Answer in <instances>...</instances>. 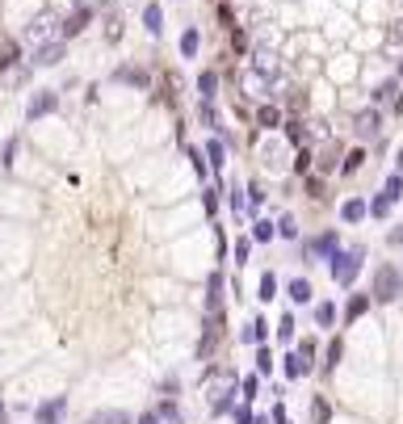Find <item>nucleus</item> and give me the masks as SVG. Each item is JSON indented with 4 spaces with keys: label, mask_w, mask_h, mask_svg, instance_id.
I'll return each mask as SVG.
<instances>
[{
    "label": "nucleus",
    "mask_w": 403,
    "mask_h": 424,
    "mask_svg": "<svg viewBox=\"0 0 403 424\" xmlns=\"http://www.w3.org/2000/svg\"><path fill=\"white\" fill-rule=\"evenodd\" d=\"M362 264H366V244H353V248H340L332 260H328V269H332V282L336 286H353L357 282V273H362Z\"/></svg>",
    "instance_id": "f257e3e1"
},
{
    "label": "nucleus",
    "mask_w": 403,
    "mask_h": 424,
    "mask_svg": "<svg viewBox=\"0 0 403 424\" xmlns=\"http://www.w3.org/2000/svg\"><path fill=\"white\" fill-rule=\"evenodd\" d=\"M370 298L382 302V307L403 298V269H399V264H378L374 282H370Z\"/></svg>",
    "instance_id": "f03ea898"
},
{
    "label": "nucleus",
    "mask_w": 403,
    "mask_h": 424,
    "mask_svg": "<svg viewBox=\"0 0 403 424\" xmlns=\"http://www.w3.org/2000/svg\"><path fill=\"white\" fill-rule=\"evenodd\" d=\"M336 252H340V235H336V231H324V235H315V240H307V244H302V260H307V264L332 260Z\"/></svg>",
    "instance_id": "7ed1b4c3"
},
{
    "label": "nucleus",
    "mask_w": 403,
    "mask_h": 424,
    "mask_svg": "<svg viewBox=\"0 0 403 424\" xmlns=\"http://www.w3.org/2000/svg\"><path fill=\"white\" fill-rule=\"evenodd\" d=\"M235 395H239V387H235V374H223V378H219V387H210L206 403H210V412H215V416H227V412L235 407Z\"/></svg>",
    "instance_id": "20e7f679"
},
{
    "label": "nucleus",
    "mask_w": 403,
    "mask_h": 424,
    "mask_svg": "<svg viewBox=\"0 0 403 424\" xmlns=\"http://www.w3.org/2000/svg\"><path fill=\"white\" fill-rule=\"evenodd\" d=\"M353 135H357V139H378L382 135V110H378V105L353 114Z\"/></svg>",
    "instance_id": "39448f33"
},
{
    "label": "nucleus",
    "mask_w": 403,
    "mask_h": 424,
    "mask_svg": "<svg viewBox=\"0 0 403 424\" xmlns=\"http://www.w3.org/2000/svg\"><path fill=\"white\" fill-rule=\"evenodd\" d=\"M55 110H59V93H55V88H38V93L30 97V105H26V118L38 122V118H46V114H55Z\"/></svg>",
    "instance_id": "423d86ee"
},
{
    "label": "nucleus",
    "mask_w": 403,
    "mask_h": 424,
    "mask_svg": "<svg viewBox=\"0 0 403 424\" xmlns=\"http://www.w3.org/2000/svg\"><path fill=\"white\" fill-rule=\"evenodd\" d=\"M215 340H223V311H206V328H202L197 357H210L215 353Z\"/></svg>",
    "instance_id": "0eeeda50"
},
{
    "label": "nucleus",
    "mask_w": 403,
    "mask_h": 424,
    "mask_svg": "<svg viewBox=\"0 0 403 424\" xmlns=\"http://www.w3.org/2000/svg\"><path fill=\"white\" fill-rule=\"evenodd\" d=\"M92 21V5H88V0H80V5L68 13V21L59 26V38L68 42V38H76V34H84V26Z\"/></svg>",
    "instance_id": "6e6552de"
},
{
    "label": "nucleus",
    "mask_w": 403,
    "mask_h": 424,
    "mask_svg": "<svg viewBox=\"0 0 403 424\" xmlns=\"http://www.w3.org/2000/svg\"><path fill=\"white\" fill-rule=\"evenodd\" d=\"M63 55H68V42H63V38H50V42H42V46L34 50V68H55Z\"/></svg>",
    "instance_id": "1a4fd4ad"
},
{
    "label": "nucleus",
    "mask_w": 403,
    "mask_h": 424,
    "mask_svg": "<svg viewBox=\"0 0 403 424\" xmlns=\"http://www.w3.org/2000/svg\"><path fill=\"white\" fill-rule=\"evenodd\" d=\"M63 412H68V395H55V399H46V403L34 407V424H59Z\"/></svg>",
    "instance_id": "9d476101"
},
{
    "label": "nucleus",
    "mask_w": 403,
    "mask_h": 424,
    "mask_svg": "<svg viewBox=\"0 0 403 424\" xmlns=\"http://www.w3.org/2000/svg\"><path fill=\"white\" fill-rule=\"evenodd\" d=\"M282 369H286V378H290V383H298V378H307L315 365L302 357L298 349H286V353H282Z\"/></svg>",
    "instance_id": "9b49d317"
},
{
    "label": "nucleus",
    "mask_w": 403,
    "mask_h": 424,
    "mask_svg": "<svg viewBox=\"0 0 403 424\" xmlns=\"http://www.w3.org/2000/svg\"><path fill=\"white\" fill-rule=\"evenodd\" d=\"M202 155H206L210 173L219 177V173H223V164H227V147H223V139H219V135H210V139H206V147H202Z\"/></svg>",
    "instance_id": "f8f14e48"
},
{
    "label": "nucleus",
    "mask_w": 403,
    "mask_h": 424,
    "mask_svg": "<svg viewBox=\"0 0 403 424\" xmlns=\"http://www.w3.org/2000/svg\"><path fill=\"white\" fill-rule=\"evenodd\" d=\"M223 290H227V278H223V269H215L206 278V311H223Z\"/></svg>",
    "instance_id": "ddd939ff"
},
{
    "label": "nucleus",
    "mask_w": 403,
    "mask_h": 424,
    "mask_svg": "<svg viewBox=\"0 0 403 424\" xmlns=\"http://www.w3.org/2000/svg\"><path fill=\"white\" fill-rule=\"evenodd\" d=\"M366 215H370V202H362V197H348V202H340V223L357 227Z\"/></svg>",
    "instance_id": "4468645a"
},
{
    "label": "nucleus",
    "mask_w": 403,
    "mask_h": 424,
    "mask_svg": "<svg viewBox=\"0 0 403 424\" xmlns=\"http://www.w3.org/2000/svg\"><path fill=\"white\" fill-rule=\"evenodd\" d=\"M143 26H147L151 38H160V34H164V9L156 5V0H147V5H143Z\"/></svg>",
    "instance_id": "2eb2a0df"
},
{
    "label": "nucleus",
    "mask_w": 403,
    "mask_h": 424,
    "mask_svg": "<svg viewBox=\"0 0 403 424\" xmlns=\"http://www.w3.org/2000/svg\"><path fill=\"white\" fill-rule=\"evenodd\" d=\"M370 307H374V298H370V294H348V302L340 307V315L353 324V320H362V315H366Z\"/></svg>",
    "instance_id": "dca6fc26"
},
{
    "label": "nucleus",
    "mask_w": 403,
    "mask_h": 424,
    "mask_svg": "<svg viewBox=\"0 0 403 424\" xmlns=\"http://www.w3.org/2000/svg\"><path fill=\"white\" fill-rule=\"evenodd\" d=\"M265 336H269V324L261 320V315H252V320L244 324V332H239L244 345H265Z\"/></svg>",
    "instance_id": "f3484780"
},
{
    "label": "nucleus",
    "mask_w": 403,
    "mask_h": 424,
    "mask_svg": "<svg viewBox=\"0 0 403 424\" xmlns=\"http://www.w3.org/2000/svg\"><path fill=\"white\" fill-rule=\"evenodd\" d=\"M88 424H135V416L122 412V407H101V412L88 416Z\"/></svg>",
    "instance_id": "a211bd4d"
},
{
    "label": "nucleus",
    "mask_w": 403,
    "mask_h": 424,
    "mask_svg": "<svg viewBox=\"0 0 403 424\" xmlns=\"http://www.w3.org/2000/svg\"><path fill=\"white\" fill-rule=\"evenodd\" d=\"M286 294H290V302H298V307L315 298V290H311V282H307V278H290V282H286Z\"/></svg>",
    "instance_id": "6ab92c4d"
},
{
    "label": "nucleus",
    "mask_w": 403,
    "mask_h": 424,
    "mask_svg": "<svg viewBox=\"0 0 403 424\" xmlns=\"http://www.w3.org/2000/svg\"><path fill=\"white\" fill-rule=\"evenodd\" d=\"M197 122L206 126L210 135H223V122H219V110H215V101H202V105H197Z\"/></svg>",
    "instance_id": "aec40b11"
},
{
    "label": "nucleus",
    "mask_w": 403,
    "mask_h": 424,
    "mask_svg": "<svg viewBox=\"0 0 403 424\" xmlns=\"http://www.w3.org/2000/svg\"><path fill=\"white\" fill-rule=\"evenodd\" d=\"M181 59H197V50H202V34H197V26H185V34H181Z\"/></svg>",
    "instance_id": "412c9836"
},
{
    "label": "nucleus",
    "mask_w": 403,
    "mask_h": 424,
    "mask_svg": "<svg viewBox=\"0 0 403 424\" xmlns=\"http://www.w3.org/2000/svg\"><path fill=\"white\" fill-rule=\"evenodd\" d=\"M114 80H118V84H135V88H151V76H147L143 68H118Z\"/></svg>",
    "instance_id": "4be33fe9"
},
{
    "label": "nucleus",
    "mask_w": 403,
    "mask_h": 424,
    "mask_svg": "<svg viewBox=\"0 0 403 424\" xmlns=\"http://www.w3.org/2000/svg\"><path fill=\"white\" fill-rule=\"evenodd\" d=\"M257 126H261V131H277V126H282V110H277V105H269V101L257 105Z\"/></svg>",
    "instance_id": "5701e85b"
},
{
    "label": "nucleus",
    "mask_w": 403,
    "mask_h": 424,
    "mask_svg": "<svg viewBox=\"0 0 403 424\" xmlns=\"http://www.w3.org/2000/svg\"><path fill=\"white\" fill-rule=\"evenodd\" d=\"M197 97H202V101H215V97H219V72H215V68L197 76Z\"/></svg>",
    "instance_id": "b1692460"
},
{
    "label": "nucleus",
    "mask_w": 403,
    "mask_h": 424,
    "mask_svg": "<svg viewBox=\"0 0 403 424\" xmlns=\"http://www.w3.org/2000/svg\"><path fill=\"white\" fill-rule=\"evenodd\" d=\"M277 240V231H273V219H252V244H273Z\"/></svg>",
    "instance_id": "393cba45"
},
{
    "label": "nucleus",
    "mask_w": 403,
    "mask_h": 424,
    "mask_svg": "<svg viewBox=\"0 0 403 424\" xmlns=\"http://www.w3.org/2000/svg\"><path fill=\"white\" fill-rule=\"evenodd\" d=\"M185 147V160L193 164V173L197 177H210V164H206V155H202V147H193V143H181Z\"/></svg>",
    "instance_id": "a878e982"
},
{
    "label": "nucleus",
    "mask_w": 403,
    "mask_h": 424,
    "mask_svg": "<svg viewBox=\"0 0 403 424\" xmlns=\"http://www.w3.org/2000/svg\"><path fill=\"white\" fill-rule=\"evenodd\" d=\"M223 193H227V185H223V181H219L215 189L202 193V210H206V219H215V215H219V197H223Z\"/></svg>",
    "instance_id": "bb28decb"
},
{
    "label": "nucleus",
    "mask_w": 403,
    "mask_h": 424,
    "mask_svg": "<svg viewBox=\"0 0 403 424\" xmlns=\"http://www.w3.org/2000/svg\"><path fill=\"white\" fill-rule=\"evenodd\" d=\"M340 357H344V340H340V336H332V340H328V349H324V369H328V374L340 365Z\"/></svg>",
    "instance_id": "cd10ccee"
},
{
    "label": "nucleus",
    "mask_w": 403,
    "mask_h": 424,
    "mask_svg": "<svg viewBox=\"0 0 403 424\" xmlns=\"http://www.w3.org/2000/svg\"><path fill=\"white\" fill-rule=\"evenodd\" d=\"M336 320H340V307L336 302H320L315 307V324L320 328H336Z\"/></svg>",
    "instance_id": "c85d7f7f"
},
{
    "label": "nucleus",
    "mask_w": 403,
    "mask_h": 424,
    "mask_svg": "<svg viewBox=\"0 0 403 424\" xmlns=\"http://www.w3.org/2000/svg\"><path fill=\"white\" fill-rule=\"evenodd\" d=\"M257 298H261V302H273V298H277V273H273V269L261 273V282H257Z\"/></svg>",
    "instance_id": "c756f323"
},
{
    "label": "nucleus",
    "mask_w": 403,
    "mask_h": 424,
    "mask_svg": "<svg viewBox=\"0 0 403 424\" xmlns=\"http://www.w3.org/2000/svg\"><path fill=\"white\" fill-rule=\"evenodd\" d=\"M257 349V374L265 378V374H273V365H277V357H273V349L269 345H252Z\"/></svg>",
    "instance_id": "7c9ffc66"
},
{
    "label": "nucleus",
    "mask_w": 403,
    "mask_h": 424,
    "mask_svg": "<svg viewBox=\"0 0 403 424\" xmlns=\"http://www.w3.org/2000/svg\"><path fill=\"white\" fill-rule=\"evenodd\" d=\"M332 420V403H328V395H315L311 399V424H328Z\"/></svg>",
    "instance_id": "2f4dec72"
},
{
    "label": "nucleus",
    "mask_w": 403,
    "mask_h": 424,
    "mask_svg": "<svg viewBox=\"0 0 403 424\" xmlns=\"http://www.w3.org/2000/svg\"><path fill=\"white\" fill-rule=\"evenodd\" d=\"M273 231H277V240H298V223H294V215L273 219Z\"/></svg>",
    "instance_id": "473e14b6"
},
{
    "label": "nucleus",
    "mask_w": 403,
    "mask_h": 424,
    "mask_svg": "<svg viewBox=\"0 0 403 424\" xmlns=\"http://www.w3.org/2000/svg\"><path fill=\"white\" fill-rule=\"evenodd\" d=\"M156 412H160V420H164V424H185V420H181V407H177V399H173V395H168L164 403H156Z\"/></svg>",
    "instance_id": "72a5a7b5"
},
{
    "label": "nucleus",
    "mask_w": 403,
    "mask_h": 424,
    "mask_svg": "<svg viewBox=\"0 0 403 424\" xmlns=\"http://www.w3.org/2000/svg\"><path fill=\"white\" fill-rule=\"evenodd\" d=\"M257 395H261V374H248V378L239 383V399H244V403H252Z\"/></svg>",
    "instance_id": "f704fd0d"
},
{
    "label": "nucleus",
    "mask_w": 403,
    "mask_h": 424,
    "mask_svg": "<svg viewBox=\"0 0 403 424\" xmlns=\"http://www.w3.org/2000/svg\"><path fill=\"white\" fill-rule=\"evenodd\" d=\"M395 93H399V80H382L370 97H374V105H386V101H395Z\"/></svg>",
    "instance_id": "c9c22d12"
},
{
    "label": "nucleus",
    "mask_w": 403,
    "mask_h": 424,
    "mask_svg": "<svg viewBox=\"0 0 403 424\" xmlns=\"http://www.w3.org/2000/svg\"><path fill=\"white\" fill-rule=\"evenodd\" d=\"M382 193H386V202H399V197H403V173H391V177L382 181Z\"/></svg>",
    "instance_id": "e433bc0d"
},
{
    "label": "nucleus",
    "mask_w": 403,
    "mask_h": 424,
    "mask_svg": "<svg viewBox=\"0 0 403 424\" xmlns=\"http://www.w3.org/2000/svg\"><path fill=\"white\" fill-rule=\"evenodd\" d=\"M294 328H298V324H294V315L286 311L282 320H277V328H273V332H277V340H282V345H290V340H294Z\"/></svg>",
    "instance_id": "4c0bfd02"
},
{
    "label": "nucleus",
    "mask_w": 403,
    "mask_h": 424,
    "mask_svg": "<svg viewBox=\"0 0 403 424\" xmlns=\"http://www.w3.org/2000/svg\"><path fill=\"white\" fill-rule=\"evenodd\" d=\"M391 206H395V202H386V193H374V197H370V219H386Z\"/></svg>",
    "instance_id": "58836bf2"
},
{
    "label": "nucleus",
    "mask_w": 403,
    "mask_h": 424,
    "mask_svg": "<svg viewBox=\"0 0 403 424\" xmlns=\"http://www.w3.org/2000/svg\"><path fill=\"white\" fill-rule=\"evenodd\" d=\"M362 164H366V151L357 147V151H348V155H344V164H340V173H344V177H353V173H357Z\"/></svg>",
    "instance_id": "ea45409f"
},
{
    "label": "nucleus",
    "mask_w": 403,
    "mask_h": 424,
    "mask_svg": "<svg viewBox=\"0 0 403 424\" xmlns=\"http://www.w3.org/2000/svg\"><path fill=\"white\" fill-rule=\"evenodd\" d=\"M282 131H286V139L294 147H307V131H302V122H282Z\"/></svg>",
    "instance_id": "a19ab883"
},
{
    "label": "nucleus",
    "mask_w": 403,
    "mask_h": 424,
    "mask_svg": "<svg viewBox=\"0 0 403 424\" xmlns=\"http://www.w3.org/2000/svg\"><path fill=\"white\" fill-rule=\"evenodd\" d=\"M227 193H231V210H235V219H244V215H248V197H244V185H231Z\"/></svg>",
    "instance_id": "79ce46f5"
},
{
    "label": "nucleus",
    "mask_w": 403,
    "mask_h": 424,
    "mask_svg": "<svg viewBox=\"0 0 403 424\" xmlns=\"http://www.w3.org/2000/svg\"><path fill=\"white\" fill-rule=\"evenodd\" d=\"M17 147H21V139L13 135V139L5 143V151H0V168H5V173H9V168H13V160H17Z\"/></svg>",
    "instance_id": "37998d69"
},
{
    "label": "nucleus",
    "mask_w": 403,
    "mask_h": 424,
    "mask_svg": "<svg viewBox=\"0 0 403 424\" xmlns=\"http://www.w3.org/2000/svg\"><path fill=\"white\" fill-rule=\"evenodd\" d=\"M231 256H235V264H248V256H252V240H248V235H244V240H235Z\"/></svg>",
    "instance_id": "c03bdc74"
},
{
    "label": "nucleus",
    "mask_w": 403,
    "mask_h": 424,
    "mask_svg": "<svg viewBox=\"0 0 403 424\" xmlns=\"http://www.w3.org/2000/svg\"><path fill=\"white\" fill-rule=\"evenodd\" d=\"M215 13H219V21H223V30H235V13L223 5V0H215Z\"/></svg>",
    "instance_id": "a18cd8bd"
},
{
    "label": "nucleus",
    "mask_w": 403,
    "mask_h": 424,
    "mask_svg": "<svg viewBox=\"0 0 403 424\" xmlns=\"http://www.w3.org/2000/svg\"><path fill=\"white\" fill-rule=\"evenodd\" d=\"M311 160H315V155H311L307 147H298V160H294V173H311Z\"/></svg>",
    "instance_id": "49530a36"
},
{
    "label": "nucleus",
    "mask_w": 403,
    "mask_h": 424,
    "mask_svg": "<svg viewBox=\"0 0 403 424\" xmlns=\"http://www.w3.org/2000/svg\"><path fill=\"white\" fill-rule=\"evenodd\" d=\"M231 46H235V55H248V34H244L239 26L231 30Z\"/></svg>",
    "instance_id": "de8ad7c7"
},
{
    "label": "nucleus",
    "mask_w": 403,
    "mask_h": 424,
    "mask_svg": "<svg viewBox=\"0 0 403 424\" xmlns=\"http://www.w3.org/2000/svg\"><path fill=\"white\" fill-rule=\"evenodd\" d=\"M231 416H235V424H252V403H239V407H231Z\"/></svg>",
    "instance_id": "09e8293b"
},
{
    "label": "nucleus",
    "mask_w": 403,
    "mask_h": 424,
    "mask_svg": "<svg viewBox=\"0 0 403 424\" xmlns=\"http://www.w3.org/2000/svg\"><path fill=\"white\" fill-rule=\"evenodd\" d=\"M298 353H302V357H307V361L315 365V353H320V340H302V345H298Z\"/></svg>",
    "instance_id": "8fccbe9b"
},
{
    "label": "nucleus",
    "mask_w": 403,
    "mask_h": 424,
    "mask_svg": "<svg viewBox=\"0 0 403 424\" xmlns=\"http://www.w3.org/2000/svg\"><path fill=\"white\" fill-rule=\"evenodd\" d=\"M269 420H273V424H290V412H286V403H273Z\"/></svg>",
    "instance_id": "3c124183"
},
{
    "label": "nucleus",
    "mask_w": 403,
    "mask_h": 424,
    "mask_svg": "<svg viewBox=\"0 0 403 424\" xmlns=\"http://www.w3.org/2000/svg\"><path fill=\"white\" fill-rule=\"evenodd\" d=\"M215 248H219V260H227V235H223V227H215Z\"/></svg>",
    "instance_id": "603ef678"
},
{
    "label": "nucleus",
    "mask_w": 403,
    "mask_h": 424,
    "mask_svg": "<svg viewBox=\"0 0 403 424\" xmlns=\"http://www.w3.org/2000/svg\"><path fill=\"white\" fill-rule=\"evenodd\" d=\"M135 424H164V420H160V412H156V407H151V412H143Z\"/></svg>",
    "instance_id": "864d4df0"
},
{
    "label": "nucleus",
    "mask_w": 403,
    "mask_h": 424,
    "mask_svg": "<svg viewBox=\"0 0 403 424\" xmlns=\"http://www.w3.org/2000/svg\"><path fill=\"white\" fill-rule=\"evenodd\" d=\"M248 193H252V215H257V210H261V206H265V193H261V189H257V185H252V189H248Z\"/></svg>",
    "instance_id": "5fc2aeb1"
},
{
    "label": "nucleus",
    "mask_w": 403,
    "mask_h": 424,
    "mask_svg": "<svg viewBox=\"0 0 403 424\" xmlns=\"http://www.w3.org/2000/svg\"><path fill=\"white\" fill-rule=\"evenodd\" d=\"M106 38H122V17H110V30H106Z\"/></svg>",
    "instance_id": "6e6d98bb"
},
{
    "label": "nucleus",
    "mask_w": 403,
    "mask_h": 424,
    "mask_svg": "<svg viewBox=\"0 0 403 424\" xmlns=\"http://www.w3.org/2000/svg\"><path fill=\"white\" fill-rule=\"evenodd\" d=\"M307 189H311V197H324V177H311Z\"/></svg>",
    "instance_id": "4d7b16f0"
},
{
    "label": "nucleus",
    "mask_w": 403,
    "mask_h": 424,
    "mask_svg": "<svg viewBox=\"0 0 403 424\" xmlns=\"http://www.w3.org/2000/svg\"><path fill=\"white\" fill-rule=\"evenodd\" d=\"M386 244H395V248H403V223H399L395 231H386Z\"/></svg>",
    "instance_id": "13d9d810"
},
{
    "label": "nucleus",
    "mask_w": 403,
    "mask_h": 424,
    "mask_svg": "<svg viewBox=\"0 0 403 424\" xmlns=\"http://www.w3.org/2000/svg\"><path fill=\"white\" fill-rule=\"evenodd\" d=\"M391 105H395V114H403V88L395 93V101H391Z\"/></svg>",
    "instance_id": "bf43d9fd"
},
{
    "label": "nucleus",
    "mask_w": 403,
    "mask_h": 424,
    "mask_svg": "<svg viewBox=\"0 0 403 424\" xmlns=\"http://www.w3.org/2000/svg\"><path fill=\"white\" fill-rule=\"evenodd\" d=\"M252 424H273L269 416H257V412H252Z\"/></svg>",
    "instance_id": "052dcab7"
},
{
    "label": "nucleus",
    "mask_w": 403,
    "mask_h": 424,
    "mask_svg": "<svg viewBox=\"0 0 403 424\" xmlns=\"http://www.w3.org/2000/svg\"><path fill=\"white\" fill-rule=\"evenodd\" d=\"M9 420V412H5V399H0V424H5Z\"/></svg>",
    "instance_id": "680f3d73"
},
{
    "label": "nucleus",
    "mask_w": 403,
    "mask_h": 424,
    "mask_svg": "<svg viewBox=\"0 0 403 424\" xmlns=\"http://www.w3.org/2000/svg\"><path fill=\"white\" fill-rule=\"evenodd\" d=\"M395 164H399V168H403V147H399V151H395Z\"/></svg>",
    "instance_id": "e2e57ef3"
},
{
    "label": "nucleus",
    "mask_w": 403,
    "mask_h": 424,
    "mask_svg": "<svg viewBox=\"0 0 403 424\" xmlns=\"http://www.w3.org/2000/svg\"><path fill=\"white\" fill-rule=\"evenodd\" d=\"M399 76H403V64H399Z\"/></svg>",
    "instance_id": "0e129e2a"
},
{
    "label": "nucleus",
    "mask_w": 403,
    "mask_h": 424,
    "mask_svg": "<svg viewBox=\"0 0 403 424\" xmlns=\"http://www.w3.org/2000/svg\"><path fill=\"white\" fill-rule=\"evenodd\" d=\"M88 5H97V0H88Z\"/></svg>",
    "instance_id": "69168bd1"
}]
</instances>
